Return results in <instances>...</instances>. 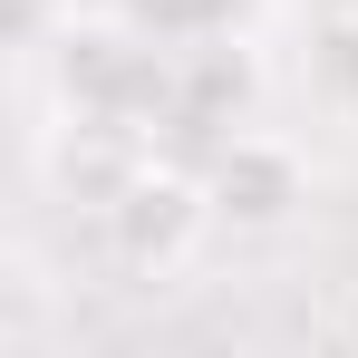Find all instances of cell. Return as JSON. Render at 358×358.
<instances>
[{
    "label": "cell",
    "mask_w": 358,
    "mask_h": 358,
    "mask_svg": "<svg viewBox=\"0 0 358 358\" xmlns=\"http://www.w3.org/2000/svg\"><path fill=\"white\" fill-rule=\"evenodd\" d=\"M49 87H59L68 126H145L175 97V68L145 39V20H68L49 39Z\"/></svg>",
    "instance_id": "cell-1"
},
{
    "label": "cell",
    "mask_w": 358,
    "mask_h": 358,
    "mask_svg": "<svg viewBox=\"0 0 358 358\" xmlns=\"http://www.w3.org/2000/svg\"><path fill=\"white\" fill-rule=\"evenodd\" d=\"M203 184H213V213L233 233H281L310 203V165H300L291 136H223L213 165H203Z\"/></svg>",
    "instance_id": "cell-3"
},
{
    "label": "cell",
    "mask_w": 358,
    "mask_h": 358,
    "mask_svg": "<svg viewBox=\"0 0 358 358\" xmlns=\"http://www.w3.org/2000/svg\"><path fill=\"white\" fill-rule=\"evenodd\" d=\"M97 223H107V252H117L136 281H165V271H184V262L203 252V233H213L223 213H213V184L203 175L145 155V165L117 184V203H107Z\"/></svg>",
    "instance_id": "cell-2"
},
{
    "label": "cell",
    "mask_w": 358,
    "mask_h": 358,
    "mask_svg": "<svg viewBox=\"0 0 358 358\" xmlns=\"http://www.w3.org/2000/svg\"><path fill=\"white\" fill-rule=\"evenodd\" d=\"M233 10H242V0H136V20H145L155 39H213Z\"/></svg>",
    "instance_id": "cell-5"
},
{
    "label": "cell",
    "mask_w": 358,
    "mask_h": 358,
    "mask_svg": "<svg viewBox=\"0 0 358 358\" xmlns=\"http://www.w3.org/2000/svg\"><path fill=\"white\" fill-rule=\"evenodd\" d=\"M68 20H78L68 0H0V29H10V49H20V59H49V39H59Z\"/></svg>",
    "instance_id": "cell-6"
},
{
    "label": "cell",
    "mask_w": 358,
    "mask_h": 358,
    "mask_svg": "<svg viewBox=\"0 0 358 358\" xmlns=\"http://www.w3.org/2000/svg\"><path fill=\"white\" fill-rule=\"evenodd\" d=\"M310 97L339 126H358V10L320 20V39H310Z\"/></svg>",
    "instance_id": "cell-4"
}]
</instances>
